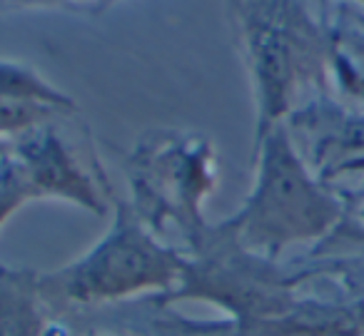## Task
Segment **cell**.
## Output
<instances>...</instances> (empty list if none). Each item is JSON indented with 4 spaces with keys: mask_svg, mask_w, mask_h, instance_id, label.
<instances>
[{
    "mask_svg": "<svg viewBox=\"0 0 364 336\" xmlns=\"http://www.w3.org/2000/svg\"><path fill=\"white\" fill-rule=\"evenodd\" d=\"M342 217L344 205L309 172L287 132H269L257 187L237 222L245 244L274 256L289 244L327 237Z\"/></svg>",
    "mask_w": 364,
    "mask_h": 336,
    "instance_id": "6da1fadb",
    "label": "cell"
},
{
    "mask_svg": "<svg viewBox=\"0 0 364 336\" xmlns=\"http://www.w3.org/2000/svg\"><path fill=\"white\" fill-rule=\"evenodd\" d=\"M182 274V261L157 246L140 227L122 215L110 237L82 261L53 276L63 296L73 301H102L152 286H167Z\"/></svg>",
    "mask_w": 364,
    "mask_h": 336,
    "instance_id": "7a4b0ae2",
    "label": "cell"
},
{
    "mask_svg": "<svg viewBox=\"0 0 364 336\" xmlns=\"http://www.w3.org/2000/svg\"><path fill=\"white\" fill-rule=\"evenodd\" d=\"M267 11L250 28L255 75L259 85L262 122H272L292 102V95L322 65V43L289 0H269Z\"/></svg>",
    "mask_w": 364,
    "mask_h": 336,
    "instance_id": "3957f363",
    "label": "cell"
},
{
    "mask_svg": "<svg viewBox=\"0 0 364 336\" xmlns=\"http://www.w3.org/2000/svg\"><path fill=\"white\" fill-rule=\"evenodd\" d=\"M302 160L322 185L364 177V112L314 105L297 117Z\"/></svg>",
    "mask_w": 364,
    "mask_h": 336,
    "instance_id": "277c9868",
    "label": "cell"
},
{
    "mask_svg": "<svg viewBox=\"0 0 364 336\" xmlns=\"http://www.w3.org/2000/svg\"><path fill=\"white\" fill-rule=\"evenodd\" d=\"M327 53L342 92L364 107V16L354 11L344 13Z\"/></svg>",
    "mask_w": 364,
    "mask_h": 336,
    "instance_id": "5b68a950",
    "label": "cell"
},
{
    "mask_svg": "<svg viewBox=\"0 0 364 336\" xmlns=\"http://www.w3.org/2000/svg\"><path fill=\"white\" fill-rule=\"evenodd\" d=\"M36 281L0 269V336H46Z\"/></svg>",
    "mask_w": 364,
    "mask_h": 336,
    "instance_id": "8992f818",
    "label": "cell"
},
{
    "mask_svg": "<svg viewBox=\"0 0 364 336\" xmlns=\"http://www.w3.org/2000/svg\"><path fill=\"white\" fill-rule=\"evenodd\" d=\"M23 192V182H16L11 175L0 177V220L16 207V202H21Z\"/></svg>",
    "mask_w": 364,
    "mask_h": 336,
    "instance_id": "52a82bcc",
    "label": "cell"
},
{
    "mask_svg": "<svg viewBox=\"0 0 364 336\" xmlns=\"http://www.w3.org/2000/svg\"><path fill=\"white\" fill-rule=\"evenodd\" d=\"M347 210H349V215H352V220L357 222L359 232L364 234V182H362V187H359V190L352 195L349 205L344 207V212H347Z\"/></svg>",
    "mask_w": 364,
    "mask_h": 336,
    "instance_id": "ba28073f",
    "label": "cell"
},
{
    "mask_svg": "<svg viewBox=\"0 0 364 336\" xmlns=\"http://www.w3.org/2000/svg\"><path fill=\"white\" fill-rule=\"evenodd\" d=\"M359 3H364V0H359Z\"/></svg>",
    "mask_w": 364,
    "mask_h": 336,
    "instance_id": "9c48e42d",
    "label": "cell"
}]
</instances>
